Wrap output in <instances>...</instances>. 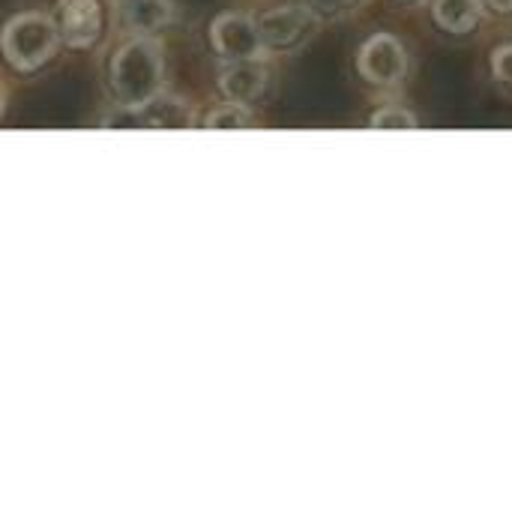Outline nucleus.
Segmentation results:
<instances>
[{
	"mask_svg": "<svg viewBox=\"0 0 512 512\" xmlns=\"http://www.w3.org/2000/svg\"><path fill=\"white\" fill-rule=\"evenodd\" d=\"M204 126H207V129H249V126H252V114L246 111V105L231 102V105L216 108V111L204 120Z\"/></svg>",
	"mask_w": 512,
	"mask_h": 512,
	"instance_id": "10",
	"label": "nucleus"
},
{
	"mask_svg": "<svg viewBox=\"0 0 512 512\" xmlns=\"http://www.w3.org/2000/svg\"><path fill=\"white\" fill-rule=\"evenodd\" d=\"M372 126H375V129H414L417 120H414L411 114H405V111L387 108V111H381V114L372 117Z\"/></svg>",
	"mask_w": 512,
	"mask_h": 512,
	"instance_id": "11",
	"label": "nucleus"
},
{
	"mask_svg": "<svg viewBox=\"0 0 512 512\" xmlns=\"http://www.w3.org/2000/svg\"><path fill=\"white\" fill-rule=\"evenodd\" d=\"M120 12L132 33L153 36L171 21V0H123Z\"/></svg>",
	"mask_w": 512,
	"mask_h": 512,
	"instance_id": "8",
	"label": "nucleus"
},
{
	"mask_svg": "<svg viewBox=\"0 0 512 512\" xmlns=\"http://www.w3.org/2000/svg\"><path fill=\"white\" fill-rule=\"evenodd\" d=\"M210 39L213 48L225 57V60H249V57H261L264 42L258 33V21H252L249 15H219L210 27Z\"/></svg>",
	"mask_w": 512,
	"mask_h": 512,
	"instance_id": "3",
	"label": "nucleus"
},
{
	"mask_svg": "<svg viewBox=\"0 0 512 512\" xmlns=\"http://www.w3.org/2000/svg\"><path fill=\"white\" fill-rule=\"evenodd\" d=\"M435 21L450 33H468L480 21V0H435Z\"/></svg>",
	"mask_w": 512,
	"mask_h": 512,
	"instance_id": "9",
	"label": "nucleus"
},
{
	"mask_svg": "<svg viewBox=\"0 0 512 512\" xmlns=\"http://www.w3.org/2000/svg\"><path fill=\"white\" fill-rule=\"evenodd\" d=\"M405 69H408L405 48L387 33L372 36L360 51V72L372 84H396V81H402Z\"/></svg>",
	"mask_w": 512,
	"mask_h": 512,
	"instance_id": "6",
	"label": "nucleus"
},
{
	"mask_svg": "<svg viewBox=\"0 0 512 512\" xmlns=\"http://www.w3.org/2000/svg\"><path fill=\"white\" fill-rule=\"evenodd\" d=\"M318 12L324 15H339V12H351L354 6H360L363 0H312Z\"/></svg>",
	"mask_w": 512,
	"mask_h": 512,
	"instance_id": "13",
	"label": "nucleus"
},
{
	"mask_svg": "<svg viewBox=\"0 0 512 512\" xmlns=\"http://www.w3.org/2000/svg\"><path fill=\"white\" fill-rule=\"evenodd\" d=\"M219 87H222V93L231 102L249 105V102H255L264 93V87H267V69H264V63L258 57L231 60V66L222 72Z\"/></svg>",
	"mask_w": 512,
	"mask_h": 512,
	"instance_id": "7",
	"label": "nucleus"
},
{
	"mask_svg": "<svg viewBox=\"0 0 512 512\" xmlns=\"http://www.w3.org/2000/svg\"><path fill=\"white\" fill-rule=\"evenodd\" d=\"M57 42H60L57 24L51 15H42V12L15 15L0 33L3 57L21 72L39 69L42 63H48L57 51Z\"/></svg>",
	"mask_w": 512,
	"mask_h": 512,
	"instance_id": "2",
	"label": "nucleus"
},
{
	"mask_svg": "<svg viewBox=\"0 0 512 512\" xmlns=\"http://www.w3.org/2000/svg\"><path fill=\"white\" fill-rule=\"evenodd\" d=\"M486 6H492L495 12H510L512 9V0H483Z\"/></svg>",
	"mask_w": 512,
	"mask_h": 512,
	"instance_id": "14",
	"label": "nucleus"
},
{
	"mask_svg": "<svg viewBox=\"0 0 512 512\" xmlns=\"http://www.w3.org/2000/svg\"><path fill=\"white\" fill-rule=\"evenodd\" d=\"M165 60L153 36H135L117 48L111 63V87L123 108H144L162 96Z\"/></svg>",
	"mask_w": 512,
	"mask_h": 512,
	"instance_id": "1",
	"label": "nucleus"
},
{
	"mask_svg": "<svg viewBox=\"0 0 512 512\" xmlns=\"http://www.w3.org/2000/svg\"><path fill=\"white\" fill-rule=\"evenodd\" d=\"M3 105H6V87L0 84V114H3Z\"/></svg>",
	"mask_w": 512,
	"mask_h": 512,
	"instance_id": "15",
	"label": "nucleus"
},
{
	"mask_svg": "<svg viewBox=\"0 0 512 512\" xmlns=\"http://www.w3.org/2000/svg\"><path fill=\"white\" fill-rule=\"evenodd\" d=\"M312 27H315V15L303 6H279L258 18V33L264 48H276V51L300 45L312 33Z\"/></svg>",
	"mask_w": 512,
	"mask_h": 512,
	"instance_id": "4",
	"label": "nucleus"
},
{
	"mask_svg": "<svg viewBox=\"0 0 512 512\" xmlns=\"http://www.w3.org/2000/svg\"><path fill=\"white\" fill-rule=\"evenodd\" d=\"M54 24L69 48H87L99 39L102 6L99 0H60L54 12Z\"/></svg>",
	"mask_w": 512,
	"mask_h": 512,
	"instance_id": "5",
	"label": "nucleus"
},
{
	"mask_svg": "<svg viewBox=\"0 0 512 512\" xmlns=\"http://www.w3.org/2000/svg\"><path fill=\"white\" fill-rule=\"evenodd\" d=\"M495 72L501 81H507L512 87V45H504L495 51Z\"/></svg>",
	"mask_w": 512,
	"mask_h": 512,
	"instance_id": "12",
	"label": "nucleus"
}]
</instances>
